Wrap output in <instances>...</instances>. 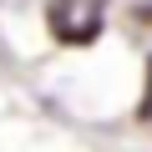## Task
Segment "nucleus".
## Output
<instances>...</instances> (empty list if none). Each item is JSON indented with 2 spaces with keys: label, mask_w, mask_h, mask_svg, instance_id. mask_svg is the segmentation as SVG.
Masks as SVG:
<instances>
[{
  "label": "nucleus",
  "mask_w": 152,
  "mask_h": 152,
  "mask_svg": "<svg viewBox=\"0 0 152 152\" xmlns=\"http://www.w3.org/2000/svg\"><path fill=\"white\" fill-rule=\"evenodd\" d=\"M102 10L107 0H51V31L71 46H86L102 31Z\"/></svg>",
  "instance_id": "nucleus-1"
},
{
  "label": "nucleus",
  "mask_w": 152,
  "mask_h": 152,
  "mask_svg": "<svg viewBox=\"0 0 152 152\" xmlns=\"http://www.w3.org/2000/svg\"><path fill=\"white\" fill-rule=\"evenodd\" d=\"M137 15H142V20H152V5H142V10H137Z\"/></svg>",
  "instance_id": "nucleus-2"
}]
</instances>
